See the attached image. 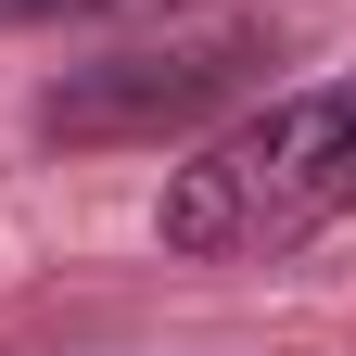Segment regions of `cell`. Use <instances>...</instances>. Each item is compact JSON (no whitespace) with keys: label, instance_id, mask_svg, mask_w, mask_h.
Masks as SVG:
<instances>
[{"label":"cell","instance_id":"3","mask_svg":"<svg viewBox=\"0 0 356 356\" xmlns=\"http://www.w3.org/2000/svg\"><path fill=\"white\" fill-rule=\"evenodd\" d=\"M140 13H191V0H0V26H140Z\"/></svg>","mask_w":356,"mask_h":356},{"label":"cell","instance_id":"2","mask_svg":"<svg viewBox=\"0 0 356 356\" xmlns=\"http://www.w3.org/2000/svg\"><path fill=\"white\" fill-rule=\"evenodd\" d=\"M242 76H254V51H242V38H178V51L76 64L51 102H38V127H51V140H165V127L216 115Z\"/></svg>","mask_w":356,"mask_h":356},{"label":"cell","instance_id":"1","mask_svg":"<svg viewBox=\"0 0 356 356\" xmlns=\"http://www.w3.org/2000/svg\"><path fill=\"white\" fill-rule=\"evenodd\" d=\"M343 216H356V76H318L178 153L153 191V242L178 267H267Z\"/></svg>","mask_w":356,"mask_h":356}]
</instances>
